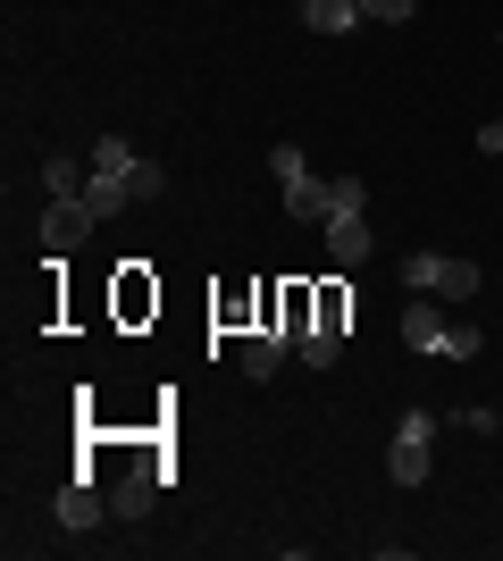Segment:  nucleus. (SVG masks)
Segmentation results:
<instances>
[{
  "label": "nucleus",
  "instance_id": "f257e3e1",
  "mask_svg": "<svg viewBox=\"0 0 503 561\" xmlns=\"http://www.w3.org/2000/svg\"><path fill=\"white\" fill-rule=\"evenodd\" d=\"M168 176H160V160H144L126 135H101L93 142V176H84V193H76V210L93 218V227H110L118 210H135V202H151Z\"/></svg>",
  "mask_w": 503,
  "mask_h": 561
},
{
  "label": "nucleus",
  "instance_id": "f03ea898",
  "mask_svg": "<svg viewBox=\"0 0 503 561\" xmlns=\"http://www.w3.org/2000/svg\"><path fill=\"white\" fill-rule=\"evenodd\" d=\"M277 185H286V210L302 218V227H328L335 210H344V202H335V185L328 176H311V160H302V151H294V142H277Z\"/></svg>",
  "mask_w": 503,
  "mask_h": 561
},
{
  "label": "nucleus",
  "instance_id": "7ed1b4c3",
  "mask_svg": "<svg viewBox=\"0 0 503 561\" xmlns=\"http://www.w3.org/2000/svg\"><path fill=\"white\" fill-rule=\"evenodd\" d=\"M403 344H411V352H436V360H470V352H479V328H454V319L436 310V294H411Z\"/></svg>",
  "mask_w": 503,
  "mask_h": 561
},
{
  "label": "nucleus",
  "instance_id": "20e7f679",
  "mask_svg": "<svg viewBox=\"0 0 503 561\" xmlns=\"http://www.w3.org/2000/svg\"><path fill=\"white\" fill-rule=\"evenodd\" d=\"M403 285H411V294H436V302H470V294H479V260L411 252V260H403Z\"/></svg>",
  "mask_w": 503,
  "mask_h": 561
},
{
  "label": "nucleus",
  "instance_id": "39448f33",
  "mask_svg": "<svg viewBox=\"0 0 503 561\" xmlns=\"http://www.w3.org/2000/svg\"><path fill=\"white\" fill-rule=\"evenodd\" d=\"M428 453H436V420L428 411H403V420H395V445H386V478H395V486H420V478H428Z\"/></svg>",
  "mask_w": 503,
  "mask_h": 561
},
{
  "label": "nucleus",
  "instance_id": "423d86ee",
  "mask_svg": "<svg viewBox=\"0 0 503 561\" xmlns=\"http://www.w3.org/2000/svg\"><path fill=\"white\" fill-rule=\"evenodd\" d=\"M328 252H335V268H361V260H369V227H361V210L328 218Z\"/></svg>",
  "mask_w": 503,
  "mask_h": 561
},
{
  "label": "nucleus",
  "instance_id": "0eeeda50",
  "mask_svg": "<svg viewBox=\"0 0 503 561\" xmlns=\"http://www.w3.org/2000/svg\"><path fill=\"white\" fill-rule=\"evenodd\" d=\"M59 528H76V537H84V528H101V494H93V478H68V486H59Z\"/></svg>",
  "mask_w": 503,
  "mask_h": 561
},
{
  "label": "nucleus",
  "instance_id": "6e6552de",
  "mask_svg": "<svg viewBox=\"0 0 503 561\" xmlns=\"http://www.w3.org/2000/svg\"><path fill=\"white\" fill-rule=\"evenodd\" d=\"M84 227H93V218L76 210V202H50V210H43V252H50V260L76 252V234H84Z\"/></svg>",
  "mask_w": 503,
  "mask_h": 561
},
{
  "label": "nucleus",
  "instance_id": "1a4fd4ad",
  "mask_svg": "<svg viewBox=\"0 0 503 561\" xmlns=\"http://www.w3.org/2000/svg\"><path fill=\"white\" fill-rule=\"evenodd\" d=\"M353 18H369L361 0H302V25H311V34H353Z\"/></svg>",
  "mask_w": 503,
  "mask_h": 561
},
{
  "label": "nucleus",
  "instance_id": "9d476101",
  "mask_svg": "<svg viewBox=\"0 0 503 561\" xmlns=\"http://www.w3.org/2000/svg\"><path fill=\"white\" fill-rule=\"evenodd\" d=\"M160 486H168V469H135V478L118 486V519H144V512H151V494H160Z\"/></svg>",
  "mask_w": 503,
  "mask_h": 561
},
{
  "label": "nucleus",
  "instance_id": "9b49d317",
  "mask_svg": "<svg viewBox=\"0 0 503 561\" xmlns=\"http://www.w3.org/2000/svg\"><path fill=\"white\" fill-rule=\"evenodd\" d=\"M286 344H294V335H252V344H243V377H277Z\"/></svg>",
  "mask_w": 503,
  "mask_h": 561
},
{
  "label": "nucleus",
  "instance_id": "f8f14e48",
  "mask_svg": "<svg viewBox=\"0 0 503 561\" xmlns=\"http://www.w3.org/2000/svg\"><path fill=\"white\" fill-rule=\"evenodd\" d=\"M294 352H302V369H335V352H344V335L311 328V335H302V344H294Z\"/></svg>",
  "mask_w": 503,
  "mask_h": 561
},
{
  "label": "nucleus",
  "instance_id": "ddd939ff",
  "mask_svg": "<svg viewBox=\"0 0 503 561\" xmlns=\"http://www.w3.org/2000/svg\"><path fill=\"white\" fill-rule=\"evenodd\" d=\"M344 319H353V294H344V285H328V294H319V328L344 335Z\"/></svg>",
  "mask_w": 503,
  "mask_h": 561
},
{
  "label": "nucleus",
  "instance_id": "4468645a",
  "mask_svg": "<svg viewBox=\"0 0 503 561\" xmlns=\"http://www.w3.org/2000/svg\"><path fill=\"white\" fill-rule=\"evenodd\" d=\"M43 185H50V202H76V193H84L76 185V160H43Z\"/></svg>",
  "mask_w": 503,
  "mask_h": 561
},
{
  "label": "nucleus",
  "instance_id": "2eb2a0df",
  "mask_svg": "<svg viewBox=\"0 0 503 561\" xmlns=\"http://www.w3.org/2000/svg\"><path fill=\"white\" fill-rule=\"evenodd\" d=\"M361 9H369V18H386V25H403L411 9H420V0H361Z\"/></svg>",
  "mask_w": 503,
  "mask_h": 561
},
{
  "label": "nucleus",
  "instance_id": "dca6fc26",
  "mask_svg": "<svg viewBox=\"0 0 503 561\" xmlns=\"http://www.w3.org/2000/svg\"><path fill=\"white\" fill-rule=\"evenodd\" d=\"M479 151H487V160H503V126H487V135H479Z\"/></svg>",
  "mask_w": 503,
  "mask_h": 561
}]
</instances>
